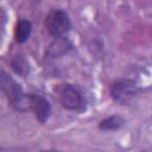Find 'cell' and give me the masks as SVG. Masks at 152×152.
<instances>
[{
	"instance_id": "cell-9",
	"label": "cell",
	"mask_w": 152,
	"mask_h": 152,
	"mask_svg": "<svg viewBox=\"0 0 152 152\" xmlns=\"http://www.w3.org/2000/svg\"><path fill=\"white\" fill-rule=\"evenodd\" d=\"M42 152H58V151H53V150H49V151H42Z\"/></svg>"
},
{
	"instance_id": "cell-5",
	"label": "cell",
	"mask_w": 152,
	"mask_h": 152,
	"mask_svg": "<svg viewBox=\"0 0 152 152\" xmlns=\"http://www.w3.org/2000/svg\"><path fill=\"white\" fill-rule=\"evenodd\" d=\"M28 107L33 110L37 120L40 122H44L50 116V103L39 95H28Z\"/></svg>"
},
{
	"instance_id": "cell-3",
	"label": "cell",
	"mask_w": 152,
	"mask_h": 152,
	"mask_svg": "<svg viewBox=\"0 0 152 152\" xmlns=\"http://www.w3.org/2000/svg\"><path fill=\"white\" fill-rule=\"evenodd\" d=\"M70 19L68 14L61 10L52 11L46 18V27L51 36L57 38H63L70 30Z\"/></svg>"
},
{
	"instance_id": "cell-6",
	"label": "cell",
	"mask_w": 152,
	"mask_h": 152,
	"mask_svg": "<svg viewBox=\"0 0 152 152\" xmlns=\"http://www.w3.org/2000/svg\"><path fill=\"white\" fill-rule=\"evenodd\" d=\"M31 32H32V24L31 21L28 20H25V19H21L15 25V28H14V37H15V40L18 43H25L28 37L31 36Z\"/></svg>"
},
{
	"instance_id": "cell-2",
	"label": "cell",
	"mask_w": 152,
	"mask_h": 152,
	"mask_svg": "<svg viewBox=\"0 0 152 152\" xmlns=\"http://www.w3.org/2000/svg\"><path fill=\"white\" fill-rule=\"evenodd\" d=\"M57 97L61 104L69 110H77L83 104V99L80 89L72 84H61L56 89Z\"/></svg>"
},
{
	"instance_id": "cell-1",
	"label": "cell",
	"mask_w": 152,
	"mask_h": 152,
	"mask_svg": "<svg viewBox=\"0 0 152 152\" xmlns=\"http://www.w3.org/2000/svg\"><path fill=\"white\" fill-rule=\"evenodd\" d=\"M0 89L4 91L13 107L25 110L28 107V95H25L20 84L7 72L0 71Z\"/></svg>"
},
{
	"instance_id": "cell-4",
	"label": "cell",
	"mask_w": 152,
	"mask_h": 152,
	"mask_svg": "<svg viewBox=\"0 0 152 152\" xmlns=\"http://www.w3.org/2000/svg\"><path fill=\"white\" fill-rule=\"evenodd\" d=\"M138 89L133 81L131 80H120L112 84L110 87V95L113 100L120 103H127L131 101L134 95L137 94Z\"/></svg>"
},
{
	"instance_id": "cell-7",
	"label": "cell",
	"mask_w": 152,
	"mask_h": 152,
	"mask_svg": "<svg viewBox=\"0 0 152 152\" xmlns=\"http://www.w3.org/2000/svg\"><path fill=\"white\" fill-rule=\"evenodd\" d=\"M124 122H125L124 119H121L118 115H113V116H109V118L102 120L99 125V128L103 129V131H114V129L120 128L124 125Z\"/></svg>"
},
{
	"instance_id": "cell-8",
	"label": "cell",
	"mask_w": 152,
	"mask_h": 152,
	"mask_svg": "<svg viewBox=\"0 0 152 152\" xmlns=\"http://www.w3.org/2000/svg\"><path fill=\"white\" fill-rule=\"evenodd\" d=\"M12 68L19 75H26V72L28 71V65L23 56H15L12 59Z\"/></svg>"
}]
</instances>
